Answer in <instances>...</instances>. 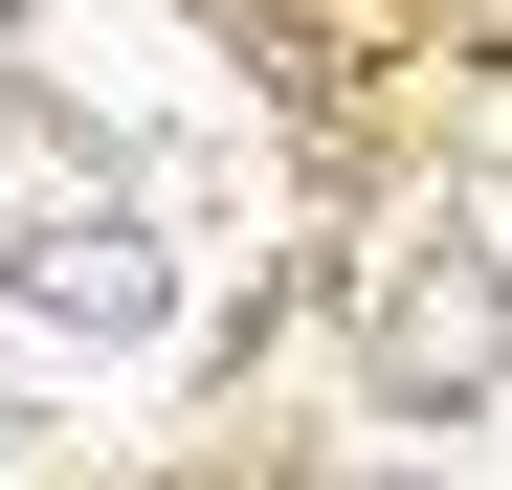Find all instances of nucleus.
<instances>
[{
	"label": "nucleus",
	"mask_w": 512,
	"mask_h": 490,
	"mask_svg": "<svg viewBox=\"0 0 512 490\" xmlns=\"http://www.w3.org/2000/svg\"><path fill=\"white\" fill-rule=\"evenodd\" d=\"M334 357H357L379 424H490V379H512V245L357 223V245H334Z\"/></svg>",
	"instance_id": "nucleus-1"
},
{
	"label": "nucleus",
	"mask_w": 512,
	"mask_h": 490,
	"mask_svg": "<svg viewBox=\"0 0 512 490\" xmlns=\"http://www.w3.org/2000/svg\"><path fill=\"white\" fill-rule=\"evenodd\" d=\"M0 335H45V357H156V335H179V223L112 201V179H45L23 223H0Z\"/></svg>",
	"instance_id": "nucleus-2"
},
{
	"label": "nucleus",
	"mask_w": 512,
	"mask_h": 490,
	"mask_svg": "<svg viewBox=\"0 0 512 490\" xmlns=\"http://www.w3.org/2000/svg\"><path fill=\"white\" fill-rule=\"evenodd\" d=\"M0 468H23V424H0Z\"/></svg>",
	"instance_id": "nucleus-3"
}]
</instances>
